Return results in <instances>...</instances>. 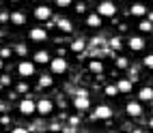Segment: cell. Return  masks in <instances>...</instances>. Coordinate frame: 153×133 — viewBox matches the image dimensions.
I'll use <instances>...</instances> for the list:
<instances>
[{
	"label": "cell",
	"instance_id": "obj_21",
	"mask_svg": "<svg viewBox=\"0 0 153 133\" xmlns=\"http://www.w3.org/2000/svg\"><path fill=\"white\" fill-rule=\"evenodd\" d=\"M138 30H140V32H151V30H153V24L149 22V19H142V22L138 24Z\"/></svg>",
	"mask_w": 153,
	"mask_h": 133
},
{
	"label": "cell",
	"instance_id": "obj_33",
	"mask_svg": "<svg viewBox=\"0 0 153 133\" xmlns=\"http://www.w3.org/2000/svg\"><path fill=\"white\" fill-rule=\"evenodd\" d=\"M149 127H151V129H153V120H151V122H149Z\"/></svg>",
	"mask_w": 153,
	"mask_h": 133
},
{
	"label": "cell",
	"instance_id": "obj_5",
	"mask_svg": "<svg viewBox=\"0 0 153 133\" xmlns=\"http://www.w3.org/2000/svg\"><path fill=\"white\" fill-rule=\"evenodd\" d=\"M19 112H22L24 116H33L37 112V103L30 101V99H22V101H19Z\"/></svg>",
	"mask_w": 153,
	"mask_h": 133
},
{
	"label": "cell",
	"instance_id": "obj_12",
	"mask_svg": "<svg viewBox=\"0 0 153 133\" xmlns=\"http://www.w3.org/2000/svg\"><path fill=\"white\" fill-rule=\"evenodd\" d=\"M86 26H91V28H99V26H101V15H99V13H91V15H86Z\"/></svg>",
	"mask_w": 153,
	"mask_h": 133
},
{
	"label": "cell",
	"instance_id": "obj_15",
	"mask_svg": "<svg viewBox=\"0 0 153 133\" xmlns=\"http://www.w3.org/2000/svg\"><path fill=\"white\" fill-rule=\"evenodd\" d=\"M35 62H37V65H48V62H50V54L43 52V49H41V52H37V54H35Z\"/></svg>",
	"mask_w": 153,
	"mask_h": 133
},
{
	"label": "cell",
	"instance_id": "obj_31",
	"mask_svg": "<svg viewBox=\"0 0 153 133\" xmlns=\"http://www.w3.org/2000/svg\"><path fill=\"white\" fill-rule=\"evenodd\" d=\"M7 19H9V15H7V13H0V22H7Z\"/></svg>",
	"mask_w": 153,
	"mask_h": 133
},
{
	"label": "cell",
	"instance_id": "obj_20",
	"mask_svg": "<svg viewBox=\"0 0 153 133\" xmlns=\"http://www.w3.org/2000/svg\"><path fill=\"white\" fill-rule=\"evenodd\" d=\"M11 22H13L15 26H22V24L26 22V15H24V13H19V11H17V13H13V15H11Z\"/></svg>",
	"mask_w": 153,
	"mask_h": 133
},
{
	"label": "cell",
	"instance_id": "obj_14",
	"mask_svg": "<svg viewBox=\"0 0 153 133\" xmlns=\"http://www.w3.org/2000/svg\"><path fill=\"white\" fill-rule=\"evenodd\" d=\"M131 15H136V17H145V15H147V7H145V4H140V2H136L134 7H131Z\"/></svg>",
	"mask_w": 153,
	"mask_h": 133
},
{
	"label": "cell",
	"instance_id": "obj_26",
	"mask_svg": "<svg viewBox=\"0 0 153 133\" xmlns=\"http://www.w3.org/2000/svg\"><path fill=\"white\" fill-rule=\"evenodd\" d=\"M142 62H145V67H147V69H153V54L145 56V60H142Z\"/></svg>",
	"mask_w": 153,
	"mask_h": 133
},
{
	"label": "cell",
	"instance_id": "obj_25",
	"mask_svg": "<svg viewBox=\"0 0 153 133\" xmlns=\"http://www.w3.org/2000/svg\"><path fill=\"white\" fill-rule=\"evenodd\" d=\"M127 65H129L127 58H117V67H119V69H127Z\"/></svg>",
	"mask_w": 153,
	"mask_h": 133
},
{
	"label": "cell",
	"instance_id": "obj_18",
	"mask_svg": "<svg viewBox=\"0 0 153 133\" xmlns=\"http://www.w3.org/2000/svg\"><path fill=\"white\" fill-rule=\"evenodd\" d=\"M88 69L93 71V73H101V71H104V65H101V60H91Z\"/></svg>",
	"mask_w": 153,
	"mask_h": 133
},
{
	"label": "cell",
	"instance_id": "obj_2",
	"mask_svg": "<svg viewBox=\"0 0 153 133\" xmlns=\"http://www.w3.org/2000/svg\"><path fill=\"white\" fill-rule=\"evenodd\" d=\"M97 13H99L101 17H112V15L117 13V4H114V2H110V0H104V2H99Z\"/></svg>",
	"mask_w": 153,
	"mask_h": 133
},
{
	"label": "cell",
	"instance_id": "obj_29",
	"mask_svg": "<svg viewBox=\"0 0 153 133\" xmlns=\"http://www.w3.org/2000/svg\"><path fill=\"white\" fill-rule=\"evenodd\" d=\"M110 43H112V47H114V49H119V47H121V39H117V37H114V39L110 41Z\"/></svg>",
	"mask_w": 153,
	"mask_h": 133
},
{
	"label": "cell",
	"instance_id": "obj_22",
	"mask_svg": "<svg viewBox=\"0 0 153 133\" xmlns=\"http://www.w3.org/2000/svg\"><path fill=\"white\" fill-rule=\"evenodd\" d=\"M131 90V82L129 79H121L119 82V93H129Z\"/></svg>",
	"mask_w": 153,
	"mask_h": 133
},
{
	"label": "cell",
	"instance_id": "obj_10",
	"mask_svg": "<svg viewBox=\"0 0 153 133\" xmlns=\"http://www.w3.org/2000/svg\"><path fill=\"white\" fill-rule=\"evenodd\" d=\"M127 116H131V118H138L140 114H142V105L138 103V101H134V103H127Z\"/></svg>",
	"mask_w": 153,
	"mask_h": 133
},
{
	"label": "cell",
	"instance_id": "obj_30",
	"mask_svg": "<svg viewBox=\"0 0 153 133\" xmlns=\"http://www.w3.org/2000/svg\"><path fill=\"white\" fill-rule=\"evenodd\" d=\"M76 11H78V13H84V11H86V9H84V4H82V2H80V4L76 7Z\"/></svg>",
	"mask_w": 153,
	"mask_h": 133
},
{
	"label": "cell",
	"instance_id": "obj_24",
	"mask_svg": "<svg viewBox=\"0 0 153 133\" xmlns=\"http://www.w3.org/2000/svg\"><path fill=\"white\" fill-rule=\"evenodd\" d=\"M54 2H56V7H58V9H67L71 2H74V0H54Z\"/></svg>",
	"mask_w": 153,
	"mask_h": 133
},
{
	"label": "cell",
	"instance_id": "obj_16",
	"mask_svg": "<svg viewBox=\"0 0 153 133\" xmlns=\"http://www.w3.org/2000/svg\"><path fill=\"white\" fill-rule=\"evenodd\" d=\"M56 28L63 32H71V22L69 19H56Z\"/></svg>",
	"mask_w": 153,
	"mask_h": 133
},
{
	"label": "cell",
	"instance_id": "obj_3",
	"mask_svg": "<svg viewBox=\"0 0 153 133\" xmlns=\"http://www.w3.org/2000/svg\"><path fill=\"white\" fill-rule=\"evenodd\" d=\"M17 73L22 77H33L35 75V65L30 62V60H22V62L17 65Z\"/></svg>",
	"mask_w": 153,
	"mask_h": 133
},
{
	"label": "cell",
	"instance_id": "obj_11",
	"mask_svg": "<svg viewBox=\"0 0 153 133\" xmlns=\"http://www.w3.org/2000/svg\"><path fill=\"white\" fill-rule=\"evenodd\" d=\"M30 39H33V41H45L48 39L45 28H33V30H30Z\"/></svg>",
	"mask_w": 153,
	"mask_h": 133
},
{
	"label": "cell",
	"instance_id": "obj_1",
	"mask_svg": "<svg viewBox=\"0 0 153 133\" xmlns=\"http://www.w3.org/2000/svg\"><path fill=\"white\" fill-rule=\"evenodd\" d=\"M74 107L78 109V112H86L88 107H91V101H88V93L86 90H76V97H74Z\"/></svg>",
	"mask_w": 153,
	"mask_h": 133
},
{
	"label": "cell",
	"instance_id": "obj_17",
	"mask_svg": "<svg viewBox=\"0 0 153 133\" xmlns=\"http://www.w3.org/2000/svg\"><path fill=\"white\" fill-rule=\"evenodd\" d=\"M84 47H86V43H84L82 39H78V41L71 43V52H74V54H80V52H84Z\"/></svg>",
	"mask_w": 153,
	"mask_h": 133
},
{
	"label": "cell",
	"instance_id": "obj_9",
	"mask_svg": "<svg viewBox=\"0 0 153 133\" xmlns=\"http://www.w3.org/2000/svg\"><path fill=\"white\" fill-rule=\"evenodd\" d=\"M127 45H129V49H131V52H142L147 43H145V39H142V37H131Z\"/></svg>",
	"mask_w": 153,
	"mask_h": 133
},
{
	"label": "cell",
	"instance_id": "obj_6",
	"mask_svg": "<svg viewBox=\"0 0 153 133\" xmlns=\"http://www.w3.org/2000/svg\"><path fill=\"white\" fill-rule=\"evenodd\" d=\"M110 116H112V109L108 105H97L95 112H93V118L95 120H108Z\"/></svg>",
	"mask_w": 153,
	"mask_h": 133
},
{
	"label": "cell",
	"instance_id": "obj_34",
	"mask_svg": "<svg viewBox=\"0 0 153 133\" xmlns=\"http://www.w3.org/2000/svg\"><path fill=\"white\" fill-rule=\"evenodd\" d=\"M11 2H19V0H11Z\"/></svg>",
	"mask_w": 153,
	"mask_h": 133
},
{
	"label": "cell",
	"instance_id": "obj_32",
	"mask_svg": "<svg viewBox=\"0 0 153 133\" xmlns=\"http://www.w3.org/2000/svg\"><path fill=\"white\" fill-rule=\"evenodd\" d=\"M2 65H4V62H2V56H0V69H2Z\"/></svg>",
	"mask_w": 153,
	"mask_h": 133
},
{
	"label": "cell",
	"instance_id": "obj_19",
	"mask_svg": "<svg viewBox=\"0 0 153 133\" xmlns=\"http://www.w3.org/2000/svg\"><path fill=\"white\" fill-rule=\"evenodd\" d=\"M52 84H54V79L50 75H41V77H39V88H50Z\"/></svg>",
	"mask_w": 153,
	"mask_h": 133
},
{
	"label": "cell",
	"instance_id": "obj_13",
	"mask_svg": "<svg viewBox=\"0 0 153 133\" xmlns=\"http://www.w3.org/2000/svg\"><path fill=\"white\" fill-rule=\"evenodd\" d=\"M138 99H140V101H151V99H153V88L142 86V88L138 90Z\"/></svg>",
	"mask_w": 153,
	"mask_h": 133
},
{
	"label": "cell",
	"instance_id": "obj_35",
	"mask_svg": "<svg viewBox=\"0 0 153 133\" xmlns=\"http://www.w3.org/2000/svg\"><path fill=\"white\" fill-rule=\"evenodd\" d=\"M0 37H2V30H0Z\"/></svg>",
	"mask_w": 153,
	"mask_h": 133
},
{
	"label": "cell",
	"instance_id": "obj_7",
	"mask_svg": "<svg viewBox=\"0 0 153 133\" xmlns=\"http://www.w3.org/2000/svg\"><path fill=\"white\" fill-rule=\"evenodd\" d=\"M52 101H48V99H41V101H37V112L41 116H48V114H52Z\"/></svg>",
	"mask_w": 153,
	"mask_h": 133
},
{
	"label": "cell",
	"instance_id": "obj_4",
	"mask_svg": "<svg viewBox=\"0 0 153 133\" xmlns=\"http://www.w3.org/2000/svg\"><path fill=\"white\" fill-rule=\"evenodd\" d=\"M50 69H52V73L63 75L65 71H67V60H65V58H54V60H50Z\"/></svg>",
	"mask_w": 153,
	"mask_h": 133
},
{
	"label": "cell",
	"instance_id": "obj_23",
	"mask_svg": "<svg viewBox=\"0 0 153 133\" xmlns=\"http://www.w3.org/2000/svg\"><path fill=\"white\" fill-rule=\"evenodd\" d=\"M106 97H117L119 95V86H106Z\"/></svg>",
	"mask_w": 153,
	"mask_h": 133
},
{
	"label": "cell",
	"instance_id": "obj_8",
	"mask_svg": "<svg viewBox=\"0 0 153 133\" xmlns=\"http://www.w3.org/2000/svg\"><path fill=\"white\" fill-rule=\"evenodd\" d=\"M35 17H37V19H41V22H45V19H50V17H52V9H50V7H45V4L37 7V9H35Z\"/></svg>",
	"mask_w": 153,
	"mask_h": 133
},
{
	"label": "cell",
	"instance_id": "obj_27",
	"mask_svg": "<svg viewBox=\"0 0 153 133\" xmlns=\"http://www.w3.org/2000/svg\"><path fill=\"white\" fill-rule=\"evenodd\" d=\"M0 56H2V58H9V56H11V49H9V47H2V49H0Z\"/></svg>",
	"mask_w": 153,
	"mask_h": 133
},
{
	"label": "cell",
	"instance_id": "obj_28",
	"mask_svg": "<svg viewBox=\"0 0 153 133\" xmlns=\"http://www.w3.org/2000/svg\"><path fill=\"white\" fill-rule=\"evenodd\" d=\"M26 52H28L26 45H17V54H19V56H26Z\"/></svg>",
	"mask_w": 153,
	"mask_h": 133
}]
</instances>
